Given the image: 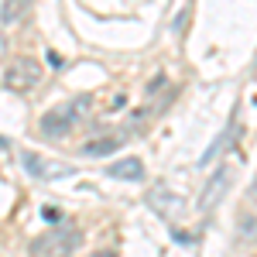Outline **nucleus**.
I'll return each mask as SVG.
<instances>
[{"mask_svg": "<svg viewBox=\"0 0 257 257\" xmlns=\"http://www.w3.org/2000/svg\"><path fill=\"white\" fill-rule=\"evenodd\" d=\"M79 243H82V230L72 226V223H65L59 230H52L48 237H38L31 250L38 257H72V250H76Z\"/></svg>", "mask_w": 257, "mask_h": 257, "instance_id": "nucleus-2", "label": "nucleus"}, {"mask_svg": "<svg viewBox=\"0 0 257 257\" xmlns=\"http://www.w3.org/2000/svg\"><path fill=\"white\" fill-rule=\"evenodd\" d=\"M41 216H45V223H59V209H48V206H45Z\"/></svg>", "mask_w": 257, "mask_h": 257, "instance_id": "nucleus-11", "label": "nucleus"}, {"mask_svg": "<svg viewBox=\"0 0 257 257\" xmlns=\"http://www.w3.org/2000/svg\"><path fill=\"white\" fill-rule=\"evenodd\" d=\"M89 257H117L113 250H96V254H89Z\"/></svg>", "mask_w": 257, "mask_h": 257, "instance_id": "nucleus-13", "label": "nucleus"}, {"mask_svg": "<svg viewBox=\"0 0 257 257\" xmlns=\"http://www.w3.org/2000/svg\"><path fill=\"white\" fill-rule=\"evenodd\" d=\"M7 52H11V45H7V35H4V31H0V62L7 59Z\"/></svg>", "mask_w": 257, "mask_h": 257, "instance_id": "nucleus-12", "label": "nucleus"}, {"mask_svg": "<svg viewBox=\"0 0 257 257\" xmlns=\"http://www.w3.org/2000/svg\"><path fill=\"white\" fill-rule=\"evenodd\" d=\"M31 14V0H0V28H18Z\"/></svg>", "mask_w": 257, "mask_h": 257, "instance_id": "nucleus-8", "label": "nucleus"}, {"mask_svg": "<svg viewBox=\"0 0 257 257\" xmlns=\"http://www.w3.org/2000/svg\"><path fill=\"white\" fill-rule=\"evenodd\" d=\"M38 82H41V65L35 59L21 55V59L7 62V69H4V86H7V89L28 93V89H35Z\"/></svg>", "mask_w": 257, "mask_h": 257, "instance_id": "nucleus-3", "label": "nucleus"}, {"mask_svg": "<svg viewBox=\"0 0 257 257\" xmlns=\"http://www.w3.org/2000/svg\"><path fill=\"white\" fill-rule=\"evenodd\" d=\"M254 199H257V192H254Z\"/></svg>", "mask_w": 257, "mask_h": 257, "instance_id": "nucleus-14", "label": "nucleus"}, {"mask_svg": "<svg viewBox=\"0 0 257 257\" xmlns=\"http://www.w3.org/2000/svg\"><path fill=\"white\" fill-rule=\"evenodd\" d=\"M226 185H230V165H219L216 175L206 182V189H202V196H199V206L202 209H209V206H216L223 192H226Z\"/></svg>", "mask_w": 257, "mask_h": 257, "instance_id": "nucleus-5", "label": "nucleus"}, {"mask_svg": "<svg viewBox=\"0 0 257 257\" xmlns=\"http://www.w3.org/2000/svg\"><path fill=\"white\" fill-rule=\"evenodd\" d=\"M230 141H233V127H226V131H223V134H219V138L206 148V155L199 158V165H206V168H209V165H213V158H219V155L230 148Z\"/></svg>", "mask_w": 257, "mask_h": 257, "instance_id": "nucleus-9", "label": "nucleus"}, {"mask_svg": "<svg viewBox=\"0 0 257 257\" xmlns=\"http://www.w3.org/2000/svg\"><path fill=\"white\" fill-rule=\"evenodd\" d=\"M21 165L28 168V175H35V178H65V175H72V168H55L59 161H45L38 158L35 151H21Z\"/></svg>", "mask_w": 257, "mask_h": 257, "instance_id": "nucleus-4", "label": "nucleus"}, {"mask_svg": "<svg viewBox=\"0 0 257 257\" xmlns=\"http://www.w3.org/2000/svg\"><path fill=\"white\" fill-rule=\"evenodd\" d=\"M86 106H89V96H79V99H72V103H65V106L48 110V113L38 120L41 134H45V138H52V141L69 138V134H72V127H76V120L82 117V110H86Z\"/></svg>", "mask_w": 257, "mask_h": 257, "instance_id": "nucleus-1", "label": "nucleus"}, {"mask_svg": "<svg viewBox=\"0 0 257 257\" xmlns=\"http://www.w3.org/2000/svg\"><path fill=\"white\" fill-rule=\"evenodd\" d=\"M123 134L127 131H113V134H103V138H96V141H86L82 144V155H89V158H103V155H113L120 144H123Z\"/></svg>", "mask_w": 257, "mask_h": 257, "instance_id": "nucleus-6", "label": "nucleus"}, {"mask_svg": "<svg viewBox=\"0 0 257 257\" xmlns=\"http://www.w3.org/2000/svg\"><path fill=\"white\" fill-rule=\"evenodd\" d=\"M155 209H158L161 216H172V209H178V199L168 192V189H158V192H151V199H148Z\"/></svg>", "mask_w": 257, "mask_h": 257, "instance_id": "nucleus-10", "label": "nucleus"}, {"mask_svg": "<svg viewBox=\"0 0 257 257\" xmlns=\"http://www.w3.org/2000/svg\"><path fill=\"white\" fill-rule=\"evenodd\" d=\"M106 175L120 178V182H144V161L141 158H120L106 165Z\"/></svg>", "mask_w": 257, "mask_h": 257, "instance_id": "nucleus-7", "label": "nucleus"}]
</instances>
